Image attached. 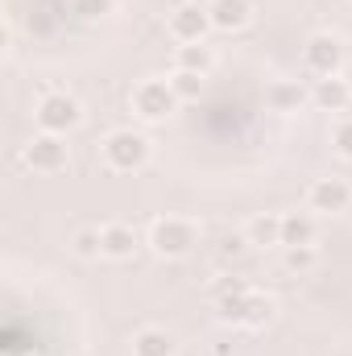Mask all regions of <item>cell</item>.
<instances>
[{
	"label": "cell",
	"instance_id": "obj_7",
	"mask_svg": "<svg viewBox=\"0 0 352 356\" xmlns=\"http://www.w3.org/2000/svg\"><path fill=\"white\" fill-rule=\"evenodd\" d=\"M166 33L175 38L178 46L207 42V33H211V13H207V4H195V0H186V4L170 8V17H166Z\"/></svg>",
	"mask_w": 352,
	"mask_h": 356
},
{
	"label": "cell",
	"instance_id": "obj_10",
	"mask_svg": "<svg viewBox=\"0 0 352 356\" xmlns=\"http://www.w3.org/2000/svg\"><path fill=\"white\" fill-rule=\"evenodd\" d=\"M311 104V88H303L298 79H269L265 83V108L278 116H294Z\"/></svg>",
	"mask_w": 352,
	"mask_h": 356
},
{
	"label": "cell",
	"instance_id": "obj_3",
	"mask_svg": "<svg viewBox=\"0 0 352 356\" xmlns=\"http://www.w3.org/2000/svg\"><path fill=\"white\" fill-rule=\"evenodd\" d=\"M33 120H38V133H54V137H67L83 124V104L71 95V91H46L33 108Z\"/></svg>",
	"mask_w": 352,
	"mask_h": 356
},
{
	"label": "cell",
	"instance_id": "obj_11",
	"mask_svg": "<svg viewBox=\"0 0 352 356\" xmlns=\"http://www.w3.org/2000/svg\"><path fill=\"white\" fill-rule=\"evenodd\" d=\"M207 13H211V29L216 33H241L253 25V0H207Z\"/></svg>",
	"mask_w": 352,
	"mask_h": 356
},
{
	"label": "cell",
	"instance_id": "obj_5",
	"mask_svg": "<svg viewBox=\"0 0 352 356\" xmlns=\"http://www.w3.org/2000/svg\"><path fill=\"white\" fill-rule=\"evenodd\" d=\"M303 67L315 75V79H332L344 71V42L336 33H311L307 46H303Z\"/></svg>",
	"mask_w": 352,
	"mask_h": 356
},
{
	"label": "cell",
	"instance_id": "obj_8",
	"mask_svg": "<svg viewBox=\"0 0 352 356\" xmlns=\"http://www.w3.org/2000/svg\"><path fill=\"white\" fill-rule=\"evenodd\" d=\"M352 207V182L349 178H315L307 186V211L315 216H344Z\"/></svg>",
	"mask_w": 352,
	"mask_h": 356
},
{
	"label": "cell",
	"instance_id": "obj_1",
	"mask_svg": "<svg viewBox=\"0 0 352 356\" xmlns=\"http://www.w3.org/2000/svg\"><path fill=\"white\" fill-rule=\"evenodd\" d=\"M199 236H203V228H199L195 220H186V216H158V220L150 224L145 245H150L154 257H162V261H182V257H191V253L199 249Z\"/></svg>",
	"mask_w": 352,
	"mask_h": 356
},
{
	"label": "cell",
	"instance_id": "obj_15",
	"mask_svg": "<svg viewBox=\"0 0 352 356\" xmlns=\"http://www.w3.org/2000/svg\"><path fill=\"white\" fill-rule=\"evenodd\" d=\"M245 241H249V249H282V216H253L249 224H245Z\"/></svg>",
	"mask_w": 352,
	"mask_h": 356
},
{
	"label": "cell",
	"instance_id": "obj_18",
	"mask_svg": "<svg viewBox=\"0 0 352 356\" xmlns=\"http://www.w3.org/2000/svg\"><path fill=\"white\" fill-rule=\"evenodd\" d=\"M273 323V298L262 294V290H253V298H249V319H245V332H262Z\"/></svg>",
	"mask_w": 352,
	"mask_h": 356
},
{
	"label": "cell",
	"instance_id": "obj_23",
	"mask_svg": "<svg viewBox=\"0 0 352 356\" xmlns=\"http://www.w3.org/2000/svg\"><path fill=\"white\" fill-rule=\"evenodd\" d=\"M332 149H336L344 162H352V116L336 120V129H332Z\"/></svg>",
	"mask_w": 352,
	"mask_h": 356
},
{
	"label": "cell",
	"instance_id": "obj_21",
	"mask_svg": "<svg viewBox=\"0 0 352 356\" xmlns=\"http://www.w3.org/2000/svg\"><path fill=\"white\" fill-rule=\"evenodd\" d=\"M112 13H116V0H75L79 21H108Z\"/></svg>",
	"mask_w": 352,
	"mask_h": 356
},
{
	"label": "cell",
	"instance_id": "obj_13",
	"mask_svg": "<svg viewBox=\"0 0 352 356\" xmlns=\"http://www.w3.org/2000/svg\"><path fill=\"white\" fill-rule=\"evenodd\" d=\"M319 241V220L315 211H282V249L315 245Z\"/></svg>",
	"mask_w": 352,
	"mask_h": 356
},
{
	"label": "cell",
	"instance_id": "obj_20",
	"mask_svg": "<svg viewBox=\"0 0 352 356\" xmlns=\"http://www.w3.org/2000/svg\"><path fill=\"white\" fill-rule=\"evenodd\" d=\"M71 249L79 253V257H104V236H99V228H79L75 232V241H71Z\"/></svg>",
	"mask_w": 352,
	"mask_h": 356
},
{
	"label": "cell",
	"instance_id": "obj_6",
	"mask_svg": "<svg viewBox=\"0 0 352 356\" xmlns=\"http://www.w3.org/2000/svg\"><path fill=\"white\" fill-rule=\"evenodd\" d=\"M21 158H25V166H29L33 175H58V170H67V162H71V145H67V137L33 133Z\"/></svg>",
	"mask_w": 352,
	"mask_h": 356
},
{
	"label": "cell",
	"instance_id": "obj_17",
	"mask_svg": "<svg viewBox=\"0 0 352 356\" xmlns=\"http://www.w3.org/2000/svg\"><path fill=\"white\" fill-rule=\"evenodd\" d=\"M175 71H195V75H211L216 71V54L207 42H191L175 50Z\"/></svg>",
	"mask_w": 352,
	"mask_h": 356
},
{
	"label": "cell",
	"instance_id": "obj_4",
	"mask_svg": "<svg viewBox=\"0 0 352 356\" xmlns=\"http://www.w3.org/2000/svg\"><path fill=\"white\" fill-rule=\"evenodd\" d=\"M178 99L175 88H170V79H141L137 88L129 91V108H133V116L137 120H145V124H162V120H170L178 112Z\"/></svg>",
	"mask_w": 352,
	"mask_h": 356
},
{
	"label": "cell",
	"instance_id": "obj_16",
	"mask_svg": "<svg viewBox=\"0 0 352 356\" xmlns=\"http://www.w3.org/2000/svg\"><path fill=\"white\" fill-rule=\"evenodd\" d=\"M133 356H178V344L166 327H141L133 336Z\"/></svg>",
	"mask_w": 352,
	"mask_h": 356
},
{
	"label": "cell",
	"instance_id": "obj_2",
	"mask_svg": "<svg viewBox=\"0 0 352 356\" xmlns=\"http://www.w3.org/2000/svg\"><path fill=\"white\" fill-rule=\"evenodd\" d=\"M99 154H104L108 170H116V175H137V170L150 166L154 145H150V137L137 133V129H112V133L99 141Z\"/></svg>",
	"mask_w": 352,
	"mask_h": 356
},
{
	"label": "cell",
	"instance_id": "obj_12",
	"mask_svg": "<svg viewBox=\"0 0 352 356\" xmlns=\"http://www.w3.org/2000/svg\"><path fill=\"white\" fill-rule=\"evenodd\" d=\"M311 108L319 112H349L352 108V83L332 75V79H315L311 83Z\"/></svg>",
	"mask_w": 352,
	"mask_h": 356
},
{
	"label": "cell",
	"instance_id": "obj_14",
	"mask_svg": "<svg viewBox=\"0 0 352 356\" xmlns=\"http://www.w3.org/2000/svg\"><path fill=\"white\" fill-rule=\"evenodd\" d=\"M99 236H104V257H112V261H129L141 249V236L129 224H104Z\"/></svg>",
	"mask_w": 352,
	"mask_h": 356
},
{
	"label": "cell",
	"instance_id": "obj_19",
	"mask_svg": "<svg viewBox=\"0 0 352 356\" xmlns=\"http://www.w3.org/2000/svg\"><path fill=\"white\" fill-rule=\"evenodd\" d=\"M170 88H175V95L182 99V104H191V99H199V95H203V88H207V75H195V71H175V75H170Z\"/></svg>",
	"mask_w": 352,
	"mask_h": 356
},
{
	"label": "cell",
	"instance_id": "obj_9",
	"mask_svg": "<svg viewBox=\"0 0 352 356\" xmlns=\"http://www.w3.org/2000/svg\"><path fill=\"white\" fill-rule=\"evenodd\" d=\"M249 298H253V286L245 282H224L216 290V319L228 323V327H245L249 319Z\"/></svg>",
	"mask_w": 352,
	"mask_h": 356
},
{
	"label": "cell",
	"instance_id": "obj_22",
	"mask_svg": "<svg viewBox=\"0 0 352 356\" xmlns=\"http://www.w3.org/2000/svg\"><path fill=\"white\" fill-rule=\"evenodd\" d=\"M315 261H319L315 245H298V249H286V269H290V273H307V269H315Z\"/></svg>",
	"mask_w": 352,
	"mask_h": 356
}]
</instances>
